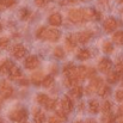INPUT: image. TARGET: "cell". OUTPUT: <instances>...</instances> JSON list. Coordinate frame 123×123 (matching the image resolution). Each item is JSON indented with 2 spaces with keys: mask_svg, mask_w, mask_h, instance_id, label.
<instances>
[{
  "mask_svg": "<svg viewBox=\"0 0 123 123\" xmlns=\"http://www.w3.org/2000/svg\"><path fill=\"white\" fill-rule=\"evenodd\" d=\"M68 18L72 23L74 24H79L85 22V18H84V10L81 8H73L68 12Z\"/></svg>",
  "mask_w": 123,
  "mask_h": 123,
  "instance_id": "obj_1",
  "label": "cell"
},
{
  "mask_svg": "<svg viewBox=\"0 0 123 123\" xmlns=\"http://www.w3.org/2000/svg\"><path fill=\"white\" fill-rule=\"evenodd\" d=\"M13 94V87L6 81V80H1L0 81V96L2 98H10Z\"/></svg>",
  "mask_w": 123,
  "mask_h": 123,
  "instance_id": "obj_2",
  "label": "cell"
},
{
  "mask_svg": "<svg viewBox=\"0 0 123 123\" xmlns=\"http://www.w3.org/2000/svg\"><path fill=\"white\" fill-rule=\"evenodd\" d=\"M102 85H103V79H102V78H99V77H93L91 82H90V86L86 87V93H87V94H91V93H93V92H97Z\"/></svg>",
  "mask_w": 123,
  "mask_h": 123,
  "instance_id": "obj_3",
  "label": "cell"
},
{
  "mask_svg": "<svg viewBox=\"0 0 123 123\" xmlns=\"http://www.w3.org/2000/svg\"><path fill=\"white\" fill-rule=\"evenodd\" d=\"M26 117H28V112L25 109H18V110H14L10 114V118L14 122L24 121V120H26Z\"/></svg>",
  "mask_w": 123,
  "mask_h": 123,
  "instance_id": "obj_4",
  "label": "cell"
},
{
  "mask_svg": "<svg viewBox=\"0 0 123 123\" xmlns=\"http://www.w3.org/2000/svg\"><path fill=\"white\" fill-rule=\"evenodd\" d=\"M60 36H61V32L59 30H56V29H45L43 38H45L47 41L50 42H56L59 41Z\"/></svg>",
  "mask_w": 123,
  "mask_h": 123,
  "instance_id": "obj_5",
  "label": "cell"
},
{
  "mask_svg": "<svg viewBox=\"0 0 123 123\" xmlns=\"http://www.w3.org/2000/svg\"><path fill=\"white\" fill-rule=\"evenodd\" d=\"M38 65H40V61H38L37 56H35V55L28 56L24 61V66H25L26 69H35V68L38 67Z\"/></svg>",
  "mask_w": 123,
  "mask_h": 123,
  "instance_id": "obj_6",
  "label": "cell"
},
{
  "mask_svg": "<svg viewBox=\"0 0 123 123\" xmlns=\"http://www.w3.org/2000/svg\"><path fill=\"white\" fill-rule=\"evenodd\" d=\"M12 51V55L16 57V59H22L23 56H25L26 54V49L23 44H14L11 49Z\"/></svg>",
  "mask_w": 123,
  "mask_h": 123,
  "instance_id": "obj_7",
  "label": "cell"
},
{
  "mask_svg": "<svg viewBox=\"0 0 123 123\" xmlns=\"http://www.w3.org/2000/svg\"><path fill=\"white\" fill-rule=\"evenodd\" d=\"M111 67H112V62H111L109 59H106V57L102 59V60L99 61V63H98V69H99L102 73H105V74L110 72Z\"/></svg>",
  "mask_w": 123,
  "mask_h": 123,
  "instance_id": "obj_8",
  "label": "cell"
},
{
  "mask_svg": "<svg viewBox=\"0 0 123 123\" xmlns=\"http://www.w3.org/2000/svg\"><path fill=\"white\" fill-rule=\"evenodd\" d=\"M103 26H104V30H105L106 32H112V31L117 28V20H116L115 18L110 17V18H108V19L104 22Z\"/></svg>",
  "mask_w": 123,
  "mask_h": 123,
  "instance_id": "obj_9",
  "label": "cell"
},
{
  "mask_svg": "<svg viewBox=\"0 0 123 123\" xmlns=\"http://www.w3.org/2000/svg\"><path fill=\"white\" fill-rule=\"evenodd\" d=\"M61 108H62L67 114H71V112L73 111V108H74L73 102L71 100V98H68L67 96L63 97V99L61 100Z\"/></svg>",
  "mask_w": 123,
  "mask_h": 123,
  "instance_id": "obj_10",
  "label": "cell"
},
{
  "mask_svg": "<svg viewBox=\"0 0 123 123\" xmlns=\"http://www.w3.org/2000/svg\"><path fill=\"white\" fill-rule=\"evenodd\" d=\"M77 43H78V38H77L75 35H69V36H67V38H66V48H67V50H68V51H72V50L75 48Z\"/></svg>",
  "mask_w": 123,
  "mask_h": 123,
  "instance_id": "obj_11",
  "label": "cell"
},
{
  "mask_svg": "<svg viewBox=\"0 0 123 123\" xmlns=\"http://www.w3.org/2000/svg\"><path fill=\"white\" fill-rule=\"evenodd\" d=\"M49 24L53 25V26H60L61 23H62V17L60 13H53L50 17H49Z\"/></svg>",
  "mask_w": 123,
  "mask_h": 123,
  "instance_id": "obj_12",
  "label": "cell"
},
{
  "mask_svg": "<svg viewBox=\"0 0 123 123\" xmlns=\"http://www.w3.org/2000/svg\"><path fill=\"white\" fill-rule=\"evenodd\" d=\"M91 37H92V32H91V31H82V32H79V34L77 35L78 42H79V43H82V44L87 43V42L91 40Z\"/></svg>",
  "mask_w": 123,
  "mask_h": 123,
  "instance_id": "obj_13",
  "label": "cell"
},
{
  "mask_svg": "<svg viewBox=\"0 0 123 123\" xmlns=\"http://www.w3.org/2000/svg\"><path fill=\"white\" fill-rule=\"evenodd\" d=\"M96 16H97V11H94L93 8H84L85 22L86 20H93V19H96Z\"/></svg>",
  "mask_w": 123,
  "mask_h": 123,
  "instance_id": "obj_14",
  "label": "cell"
},
{
  "mask_svg": "<svg viewBox=\"0 0 123 123\" xmlns=\"http://www.w3.org/2000/svg\"><path fill=\"white\" fill-rule=\"evenodd\" d=\"M121 79V73H118L117 71L115 72H109L108 73V82L110 84H116Z\"/></svg>",
  "mask_w": 123,
  "mask_h": 123,
  "instance_id": "obj_15",
  "label": "cell"
},
{
  "mask_svg": "<svg viewBox=\"0 0 123 123\" xmlns=\"http://www.w3.org/2000/svg\"><path fill=\"white\" fill-rule=\"evenodd\" d=\"M12 65L13 63L11 61H8V60H5V61L0 62V73L1 74H7L10 72V68H11Z\"/></svg>",
  "mask_w": 123,
  "mask_h": 123,
  "instance_id": "obj_16",
  "label": "cell"
},
{
  "mask_svg": "<svg viewBox=\"0 0 123 123\" xmlns=\"http://www.w3.org/2000/svg\"><path fill=\"white\" fill-rule=\"evenodd\" d=\"M8 74H10V77H11L12 79H17V78H20V77H22V71H20L17 66L12 65L11 68H10Z\"/></svg>",
  "mask_w": 123,
  "mask_h": 123,
  "instance_id": "obj_17",
  "label": "cell"
},
{
  "mask_svg": "<svg viewBox=\"0 0 123 123\" xmlns=\"http://www.w3.org/2000/svg\"><path fill=\"white\" fill-rule=\"evenodd\" d=\"M86 73H87V68L84 67V66H80V67H78L75 69V75L79 79V81H81V80H84L86 78Z\"/></svg>",
  "mask_w": 123,
  "mask_h": 123,
  "instance_id": "obj_18",
  "label": "cell"
},
{
  "mask_svg": "<svg viewBox=\"0 0 123 123\" xmlns=\"http://www.w3.org/2000/svg\"><path fill=\"white\" fill-rule=\"evenodd\" d=\"M91 56V51L88 50V49H80L79 51H78V54H77V57L79 59V60H87L88 57Z\"/></svg>",
  "mask_w": 123,
  "mask_h": 123,
  "instance_id": "obj_19",
  "label": "cell"
},
{
  "mask_svg": "<svg viewBox=\"0 0 123 123\" xmlns=\"http://www.w3.org/2000/svg\"><path fill=\"white\" fill-rule=\"evenodd\" d=\"M43 73L42 72H36L31 75V82H34L35 85H40L42 84V80H43Z\"/></svg>",
  "mask_w": 123,
  "mask_h": 123,
  "instance_id": "obj_20",
  "label": "cell"
},
{
  "mask_svg": "<svg viewBox=\"0 0 123 123\" xmlns=\"http://www.w3.org/2000/svg\"><path fill=\"white\" fill-rule=\"evenodd\" d=\"M88 109H90V112H91V114H97V112L99 111V103H98L97 100H94V99L90 100V103H88Z\"/></svg>",
  "mask_w": 123,
  "mask_h": 123,
  "instance_id": "obj_21",
  "label": "cell"
},
{
  "mask_svg": "<svg viewBox=\"0 0 123 123\" xmlns=\"http://www.w3.org/2000/svg\"><path fill=\"white\" fill-rule=\"evenodd\" d=\"M112 41L118 45H123V31H117L112 36Z\"/></svg>",
  "mask_w": 123,
  "mask_h": 123,
  "instance_id": "obj_22",
  "label": "cell"
},
{
  "mask_svg": "<svg viewBox=\"0 0 123 123\" xmlns=\"http://www.w3.org/2000/svg\"><path fill=\"white\" fill-rule=\"evenodd\" d=\"M34 116H35V122H36V123H43V121L45 120V117H44V114H43V111L38 110V109H35Z\"/></svg>",
  "mask_w": 123,
  "mask_h": 123,
  "instance_id": "obj_23",
  "label": "cell"
},
{
  "mask_svg": "<svg viewBox=\"0 0 123 123\" xmlns=\"http://www.w3.org/2000/svg\"><path fill=\"white\" fill-rule=\"evenodd\" d=\"M75 69H77V67H75L72 62H69L68 65H66V66L63 67V73L68 77V75H71L72 73H74V72H75Z\"/></svg>",
  "mask_w": 123,
  "mask_h": 123,
  "instance_id": "obj_24",
  "label": "cell"
},
{
  "mask_svg": "<svg viewBox=\"0 0 123 123\" xmlns=\"http://www.w3.org/2000/svg\"><path fill=\"white\" fill-rule=\"evenodd\" d=\"M82 91H84V90H82L81 86L75 85V86L71 90V96H73V97H75V98H79V97H81Z\"/></svg>",
  "mask_w": 123,
  "mask_h": 123,
  "instance_id": "obj_25",
  "label": "cell"
},
{
  "mask_svg": "<svg viewBox=\"0 0 123 123\" xmlns=\"http://www.w3.org/2000/svg\"><path fill=\"white\" fill-rule=\"evenodd\" d=\"M97 92H98V94H99L100 97H105V96H108V94L110 93V87L106 86L105 84H103V85L99 87V90H98Z\"/></svg>",
  "mask_w": 123,
  "mask_h": 123,
  "instance_id": "obj_26",
  "label": "cell"
},
{
  "mask_svg": "<svg viewBox=\"0 0 123 123\" xmlns=\"http://www.w3.org/2000/svg\"><path fill=\"white\" fill-rule=\"evenodd\" d=\"M56 99H50V98H48V100L45 102V104H44V106H45V109L47 110H54L55 108H56Z\"/></svg>",
  "mask_w": 123,
  "mask_h": 123,
  "instance_id": "obj_27",
  "label": "cell"
},
{
  "mask_svg": "<svg viewBox=\"0 0 123 123\" xmlns=\"http://www.w3.org/2000/svg\"><path fill=\"white\" fill-rule=\"evenodd\" d=\"M53 82H54V78H53L51 75H47V77L43 78L41 85L44 86V87H50V86L53 85Z\"/></svg>",
  "mask_w": 123,
  "mask_h": 123,
  "instance_id": "obj_28",
  "label": "cell"
},
{
  "mask_svg": "<svg viewBox=\"0 0 123 123\" xmlns=\"http://www.w3.org/2000/svg\"><path fill=\"white\" fill-rule=\"evenodd\" d=\"M102 121H103V123H114V121H115V116H114L111 112L104 114Z\"/></svg>",
  "mask_w": 123,
  "mask_h": 123,
  "instance_id": "obj_29",
  "label": "cell"
},
{
  "mask_svg": "<svg viewBox=\"0 0 123 123\" xmlns=\"http://www.w3.org/2000/svg\"><path fill=\"white\" fill-rule=\"evenodd\" d=\"M112 50H114L112 43L111 42H104V44H103V51L105 54H110V53H112Z\"/></svg>",
  "mask_w": 123,
  "mask_h": 123,
  "instance_id": "obj_30",
  "label": "cell"
},
{
  "mask_svg": "<svg viewBox=\"0 0 123 123\" xmlns=\"http://www.w3.org/2000/svg\"><path fill=\"white\" fill-rule=\"evenodd\" d=\"M54 55H55V57H57V59H63V57H65V51H63V49H62L61 47H56V48L54 49Z\"/></svg>",
  "mask_w": 123,
  "mask_h": 123,
  "instance_id": "obj_31",
  "label": "cell"
},
{
  "mask_svg": "<svg viewBox=\"0 0 123 123\" xmlns=\"http://www.w3.org/2000/svg\"><path fill=\"white\" fill-rule=\"evenodd\" d=\"M56 116H57L62 122H65V121H66V118H67V112L61 108V109H57V110H56Z\"/></svg>",
  "mask_w": 123,
  "mask_h": 123,
  "instance_id": "obj_32",
  "label": "cell"
},
{
  "mask_svg": "<svg viewBox=\"0 0 123 123\" xmlns=\"http://www.w3.org/2000/svg\"><path fill=\"white\" fill-rule=\"evenodd\" d=\"M102 111L104 114H108V112H111V103L109 100H105L102 105Z\"/></svg>",
  "mask_w": 123,
  "mask_h": 123,
  "instance_id": "obj_33",
  "label": "cell"
},
{
  "mask_svg": "<svg viewBox=\"0 0 123 123\" xmlns=\"http://www.w3.org/2000/svg\"><path fill=\"white\" fill-rule=\"evenodd\" d=\"M10 44V40L7 37H0V49H6Z\"/></svg>",
  "mask_w": 123,
  "mask_h": 123,
  "instance_id": "obj_34",
  "label": "cell"
},
{
  "mask_svg": "<svg viewBox=\"0 0 123 123\" xmlns=\"http://www.w3.org/2000/svg\"><path fill=\"white\" fill-rule=\"evenodd\" d=\"M47 100H48V96H47V94H43V93H41V94H38V96H37V103H38V104L44 105Z\"/></svg>",
  "mask_w": 123,
  "mask_h": 123,
  "instance_id": "obj_35",
  "label": "cell"
},
{
  "mask_svg": "<svg viewBox=\"0 0 123 123\" xmlns=\"http://www.w3.org/2000/svg\"><path fill=\"white\" fill-rule=\"evenodd\" d=\"M45 29H47V28H44V26H41V28H40V29H38V30L36 31V37H37V38H43Z\"/></svg>",
  "mask_w": 123,
  "mask_h": 123,
  "instance_id": "obj_36",
  "label": "cell"
},
{
  "mask_svg": "<svg viewBox=\"0 0 123 123\" xmlns=\"http://www.w3.org/2000/svg\"><path fill=\"white\" fill-rule=\"evenodd\" d=\"M96 77V69L94 68H87V73H86V78H93Z\"/></svg>",
  "mask_w": 123,
  "mask_h": 123,
  "instance_id": "obj_37",
  "label": "cell"
},
{
  "mask_svg": "<svg viewBox=\"0 0 123 123\" xmlns=\"http://www.w3.org/2000/svg\"><path fill=\"white\" fill-rule=\"evenodd\" d=\"M115 97L118 102H123V90H117L115 93Z\"/></svg>",
  "mask_w": 123,
  "mask_h": 123,
  "instance_id": "obj_38",
  "label": "cell"
},
{
  "mask_svg": "<svg viewBox=\"0 0 123 123\" xmlns=\"http://www.w3.org/2000/svg\"><path fill=\"white\" fill-rule=\"evenodd\" d=\"M19 14H20V18H22V19H26L30 13H29V11H28L26 8H23V10H20Z\"/></svg>",
  "mask_w": 123,
  "mask_h": 123,
  "instance_id": "obj_39",
  "label": "cell"
},
{
  "mask_svg": "<svg viewBox=\"0 0 123 123\" xmlns=\"http://www.w3.org/2000/svg\"><path fill=\"white\" fill-rule=\"evenodd\" d=\"M62 121L55 115V116H50L49 120H48V123H61Z\"/></svg>",
  "mask_w": 123,
  "mask_h": 123,
  "instance_id": "obj_40",
  "label": "cell"
},
{
  "mask_svg": "<svg viewBox=\"0 0 123 123\" xmlns=\"http://www.w3.org/2000/svg\"><path fill=\"white\" fill-rule=\"evenodd\" d=\"M116 71H117L118 73H121V74L123 73V60L118 61V62L116 63Z\"/></svg>",
  "mask_w": 123,
  "mask_h": 123,
  "instance_id": "obj_41",
  "label": "cell"
},
{
  "mask_svg": "<svg viewBox=\"0 0 123 123\" xmlns=\"http://www.w3.org/2000/svg\"><path fill=\"white\" fill-rule=\"evenodd\" d=\"M2 2H4V5L6 7H11V6H13L16 4V0H2Z\"/></svg>",
  "mask_w": 123,
  "mask_h": 123,
  "instance_id": "obj_42",
  "label": "cell"
},
{
  "mask_svg": "<svg viewBox=\"0 0 123 123\" xmlns=\"http://www.w3.org/2000/svg\"><path fill=\"white\" fill-rule=\"evenodd\" d=\"M17 82H18L19 85H22V86H26V85H29V80H28V79H18Z\"/></svg>",
  "mask_w": 123,
  "mask_h": 123,
  "instance_id": "obj_43",
  "label": "cell"
},
{
  "mask_svg": "<svg viewBox=\"0 0 123 123\" xmlns=\"http://www.w3.org/2000/svg\"><path fill=\"white\" fill-rule=\"evenodd\" d=\"M77 0H61V5H67V4H74Z\"/></svg>",
  "mask_w": 123,
  "mask_h": 123,
  "instance_id": "obj_44",
  "label": "cell"
},
{
  "mask_svg": "<svg viewBox=\"0 0 123 123\" xmlns=\"http://www.w3.org/2000/svg\"><path fill=\"white\" fill-rule=\"evenodd\" d=\"M44 2H45V0H35V4H36L37 6H43Z\"/></svg>",
  "mask_w": 123,
  "mask_h": 123,
  "instance_id": "obj_45",
  "label": "cell"
},
{
  "mask_svg": "<svg viewBox=\"0 0 123 123\" xmlns=\"http://www.w3.org/2000/svg\"><path fill=\"white\" fill-rule=\"evenodd\" d=\"M5 7H6V6L4 5V2H2V0H0V11H1V10H4Z\"/></svg>",
  "mask_w": 123,
  "mask_h": 123,
  "instance_id": "obj_46",
  "label": "cell"
},
{
  "mask_svg": "<svg viewBox=\"0 0 123 123\" xmlns=\"http://www.w3.org/2000/svg\"><path fill=\"white\" fill-rule=\"evenodd\" d=\"M118 111H120L118 114H120L121 116H123V104H122V105H121V106H120V109H118Z\"/></svg>",
  "mask_w": 123,
  "mask_h": 123,
  "instance_id": "obj_47",
  "label": "cell"
},
{
  "mask_svg": "<svg viewBox=\"0 0 123 123\" xmlns=\"http://www.w3.org/2000/svg\"><path fill=\"white\" fill-rule=\"evenodd\" d=\"M86 123H97V122H96L94 120H87V121H86Z\"/></svg>",
  "mask_w": 123,
  "mask_h": 123,
  "instance_id": "obj_48",
  "label": "cell"
},
{
  "mask_svg": "<svg viewBox=\"0 0 123 123\" xmlns=\"http://www.w3.org/2000/svg\"><path fill=\"white\" fill-rule=\"evenodd\" d=\"M1 104H2V97L0 96V108H1Z\"/></svg>",
  "mask_w": 123,
  "mask_h": 123,
  "instance_id": "obj_49",
  "label": "cell"
},
{
  "mask_svg": "<svg viewBox=\"0 0 123 123\" xmlns=\"http://www.w3.org/2000/svg\"><path fill=\"white\" fill-rule=\"evenodd\" d=\"M1 30H2V24L0 23V32H1Z\"/></svg>",
  "mask_w": 123,
  "mask_h": 123,
  "instance_id": "obj_50",
  "label": "cell"
},
{
  "mask_svg": "<svg viewBox=\"0 0 123 123\" xmlns=\"http://www.w3.org/2000/svg\"><path fill=\"white\" fill-rule=\"evenodd\" d=\"M0 123H2V120H1V118H0Z\"/></svg>",
  "mask_w": 123,
  "mask_h": 123,
  "instance_id": "obj_51",
  "label": "cell"
},
{
  "mask_svg": "<svg viewBox=\"0 0 123 123\" xmlns=\"http://www.w3.org/2000/svg\"><path fill=\"white\" fill-rule=\"evenodd\" d=\"M75 123H81V122H80V121H78V122H75Z\"/></svg>",
  "mask_w": 123,
  "mask_h": 123,
  "instance_id": "obj_52",
  "label": "cell"
},
{
  "mask_svg": "<svg viewBox=\"0 0 123 123\" xmlns=\"http://www.w3.org/2000/svg\"><path fill=\"white\" fill-rule=\"evenodd\" d=\"M120 1H121V2H123V0H120Z\"/></svg>",
  "mask_w": 123,
  "mask_h": 123,
  "instance_id": "obj_53",
  "label": "cell"
},
{
  "mask_svg": "<svg viewBox=\"0 0 123 123\" xmlns=\"http://www.w3.org/2000/svg\"><path fill=\"white\" fill-rule=\"evenodd\" d=\"M120 123H123V121H121V122H120Z\"/></svg>",
  "mask_w": 123,
  "mask_h": 123,
  "instance_id": "obj_54",
  "label": "cell"
},
{
  "mask_svg": "<svg viewBox=\"0 0 123 123\" xmlns=\"http://www.w3.org/2000/svg\"><path fill=\"white\" fill-rule=\"evenodd\" d=\"M22 123H26V122H22Z\"/></svg>",
  "mask_w": 123,
  "mask_h": 123,
  "instance_id": "obj_55",
  "label": "cell"
}]
</instances>
